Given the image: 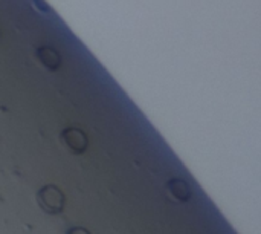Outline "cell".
I'll list each match as a JSON object with an SVG mask.
<instances>
[{
  "mask_svg": "<svg viewBox=\"0 0 261 234\" xmlns=\"http://www.w3.org/2000/svg\"><path fill=\"white\" fill-rule=\"evenodd\" d=\"M37 202L43 212H46L49 215H58L64 210L66 198L58 187L44 185L37 193Z\"/></svg>",
  "mask_w": 261,
  "mask_h": 234,
  "instance_id": "cell-1",
  "label": "cell"
},
{
  "mask_svg": "<svg viewBox=\"0 0 261 234\" xmlns=\"http://www.w3.org/2000/svg\"><path fill=\"white\" fill-rule=\"evenodd\" d=\"M61 139L73 153H83L87 149V135L76 127H69L61 132Z\"/></svg>",
  "mask_w": 261,
  "mask_h": 234,
  "instance_id": "cell-2",
  "label": "cell"
},
{
  "mask_svg": "<svg viewBox=\"0 0 261 234\" xmlns=\"http://www.w3.org/2000/svg\"><path fill=\"white\" fill-rule=\"evenodd\" d=\"M167 190L171 193V196L174 199H177L179 202H187L190 201L191 198V190H190V185L182 181V179H171L168 184H167Z\"/></svg>",
  "mask_w": 261,
  "mask_h": 234,
  "instance_id": "cell-3",
  "label": "cell"
},
{
  "mask_svg": "<svg viewBox=\"0 0 261 234\" xmlns=\"http://www.w3.org/2000/svg\"><path fill=\"white\" fill-rule=\"evenodd\" d=\"M37 54H38L40 61H41L49 71L58 69L60 63H61V58H60V55H58V52H57L55 49L44 46V48H40V49L37 51Z\"/></svg>",
  "mask_w": 261,
  "mask_h": 234,
  "instance_id": "cell-4",
  "label": "cell"
},
{
  "mask_svg": "<svg viewBox=\"0 0 261 234\" xmlns=\"http://www.w3.org/2000/svg\"><path fill=\"white\" fill-rule=\"evenodd\" d=\"M66 234H90V231H87L83 227H72L66 231Z\"/></svg>",
  "mask_w": 261,
  "mask_h": 234,
  "instance_id": "cell-5",
  "label": "cell"
}]
</instances>
